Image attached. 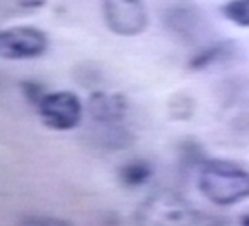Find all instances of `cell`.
Masks as SVG:
<instances>
[{"mask_svg":"<svg viewBox=\"0 0 249 226\" xmlns=\"http://www.w3.org/2000/svg\"><path fill=\"white\" fill-rule=\"evenodd\" d=\"M134 226H229V219L199 210L171 189L147 195L132 213Z\"/></svg>","mask_w":249,"mask_h":226,"instance_id":"1","label":"cell"},{"mask_svg":"<svg viewBox=\"0 0 249 226\" xmlns=\"http://www.w3.org/2000/svg\"><path fill=\"white\" fill-rule=\"evenodd\" d=\"M197 187L201 195L218 208L240 204L249 198V171L231 160L208 158L199 167Z\"/></svg>","mask_w":249,"mask_h":226,"instance_id":"2","label":"cell"},{"mask_svg":"<svg viewBox=\"0 0 249 226\" xmlns=\"http://www.w3.org/2000/svg\"><path fill=\"white\" fill-rule=\"evenodd\" d=\"M36 112L47 128L54 132H71L82 123L84 104L73 91H51L45 93Z\"/></svg>","mask_w":249,"mask_h":226,"instance_id":"3","label":"cell"},{"mask_svg":"<svg viewBox=\"0 0 249 226\" xmlns=\"http://www.w3.org/2000/svg\"><path fill=\"white\" fill-rule=\"evenodd\" d=\"M106 28L121 37H136L149 26V11L143 0H103Z\"/></svg>","mask_w":249,"mask_h":226,"instance_id":"4","label":"cell"},{"mask_svg":"<svg viewBox=\"0 0 249 226\" xmlns=\"http://www.w3.org/2000/svg\"><path fill=\"white\" fill-rule=\"evenodd\" d=\"M49 35L37 26H11L0 32V58L24 62L41 58L49 50Z\"/></svg>","mask_w":249,"mask_h":226,"instance_id":"5","label":"cell"},{"mask_svg":"<svg viewBox=\"0 0 249 226\" xmlns=\"http://www.w3.org/2000/svg\"><path fill=\"white\" fill-rule=\"evenodd\" d=\"M164 26L177 39L196 43L203 33V13L194 4H173L164 11Z\"/></svg>","mask_w":249,"mask_h":226,"instance_id":"6","label":"cell"},{"mask_svg":"<svg viewBox=\"0 0 249 226\" xmlns=\"http://www.w3.org/2000/svg\"><path fill=\"white\" fill-rule=\"evenodd\" d=\"M88 113L95 124H123L128 100L121 93L95 91L88 100Z\"/></svg>","mask_w":249,"mask_h":226,"instance_id":"7","label":"cell"},{"mask_svg":"<svg viewBox=\"0 0 249 226\" xmlns=\"http://www.w3.org/2000/svg\"><path fill=\"white\" fill-rule=\"evenodd\" d=\"M234 43L232 41H218V43H210L207 47L199 48L190 60H188L186 67L190 71H205L212 65H219V63H225L229 60H232L234 56Z\"/></svg>","mask_w":249,"mask_h":226,"instance_id":"8","label":"cell"},{"mask_svg":"<svg viewBox=\"0 0 249 226\" xmlns=\"http://www.w3.org/2000/svg\"><path fill=\"white\" fill-rule=\"evenodd\" d=\"M93 141L106 150H123L134 143V134L124 124H97Z\"/></svg>","mask_w":249,"mask_h":226,"instance_id":"9","label":"cell"},{"mask_svg":"<svg viewBox=\"0 0 249 226\" xmlns=\"http://www.w3.org/2000/svg\"><path fill=\"white\" fill-rule=\"evenodd\" d=\"M153 173H155V169H153V165L149 163L147 160L134 158V160L124 161L117 169V182L123 185V187L136 189V187L145 185L151 180Z\"/></svg>","mask_w":249,"mask_h":226,"instance_id":"10","label":"cell"},{"mask_svg":"<svg viewBox=\"0 0 249 226\" xmlns=\"http://www.w3.org/2000/svg\"><path fill=\"white\" fill-rule=\"evenodd\" d=\"M177 154H178V163L182 169H199L201 165L207 161V152L205 146L199 143L194 137H186L177 145Z\"/></svg>","mask_w":249,"mask_h":226,"instance_id":"11","label":"cell"},{"mask_svg":"<svg viewBox=\"0 0 249 226\" xmlns=\"http://www.w3.org/2000/svg\"><path fill=\"white\" fill-rule=\"evenodd\" d=\"M167 113L173 121H190L196 115V100L192 95H188L184 91H178L175 95L169 97L167 100Z\"/></svg>","mask_w":249,"mask_h":226,"instance_id":"12","label":"cell"},{"mask_svg":"<svg viewBox=\"0 0 249 226\" xmlns=\"http://www.w3.org/2000/svg\"><path fill=\"white\" fill-rule=\"evenodd\" d=\"M221 15L236 26L249 28V0H229L221 6Z\"/></svg>","mask_w":249,"mask_h":226,"instance_id":"13","label":"cell"},{"mask_svg":"<svg viewBox=\"0 0 249 226\" xmlns=\"http://www.w3.org/2000/svg\"><path fill=\"white\" fill-rule=\"evenodd\" d=\"M229 135L232 137V141L238 143H249V113H242L232 117V121L229 123Z\"/></svg>","mask_w":249,"mask_h":226,"instance_id":"14","label":"cell"},{"mask_svg":"<svg viewBox=\"0 0 249 226\" xmlns=\"http://www.w3.org/2000/svg\"><path fill=\"white\" fill-rule=\"evenodd\" d=\"M21 91H22V95H24V98H26L34 108L39 104V100H41L43 97H45V93H47L41 87V83L34 82V80H26V82H22Z\"/></svg>","mask_w":249,"mask_h":226,"instance_id":"15","label":"cell"},{"mask_svg":"<svg viewBox=\"0 0 249 226\" xmlns=\"http://www.w3.org/2000/svg\"><path fill=\"white\" fill-rule=\"evenodd\" d=\"M17 226H74L69 221H63L58 217H28L22 219Z\"/></svg>","mask_w":249,"mask_h":226,"instance_id":"16","label":"cell"},{"mask_svg":"<svg viewBox=\"0 0 249 226\" xmlns=\"http://www.w3.org/2000/svg\"><path fill=\"white\" fill-rule=\"evenodd\" d=\"M47 0H15L17 8L22 11H36L39 10L41 6H45Z\"/></svg>","mask_w":249,"mask_h":226,"instance_id":"17","label":"cell"},{"mask_svg":"<svg viewBox=\"0 0 249 226\" xmlns=\"http://www.w3.org/2000/svg\"><path fill=\"white\" fill-rule=\"evenodd\" d=\"M238 226H249V208L238 215Z\"/></svg>","mask_w":249,"mask_h":226,"instance_id":"18","label":"cell"}]
</instances>
